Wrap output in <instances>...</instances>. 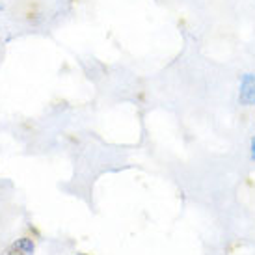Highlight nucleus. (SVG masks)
<instances>
[{"instance_id": "f257e3e1", "label": "nucleus", "mask_w": 255, "mask_h": 255, "mask_svg": "<svg viewBox=\"0 0 255 255\" xmlns=\"http://www.w3.org/2000/svg\"><path fill=\"white\" fill-rule=\"evenodd\" d=\"M239 103L242 107H254L255 105V75L254 73H244L241 78V88H239Z\"/></svg>"}, {"instance_id": "f03ea898", "label": "nucleus", "mask_w": 255, "mask_h": 255, "mask_svg": "<svg viewBox=\"0 0 255 255\" xmlns=\"http://www.w3.org/2000/svg\"><path fill=\"white\" fill-rule=\"evenodd\" d=\"M34 254H36V244H34V241L28 239V237H21V239L11 242L4 250L2 255H34Z\"/></svg>"}, {"instance_id": "7ed1b4c3", "label": "nucleus", "mask_w": 255, "mask_h": 255, "mask_svg": "<svg viewBox=\"0 0 255 255\" xmlns=\"http://www.w3.org/2000/svg\"><path fill=\"white\" fill-rule=\"evenodd\" d=\"M250 151H252V160H255V136L252 138V142H250Z\"/></svg>"}]
</instances>
